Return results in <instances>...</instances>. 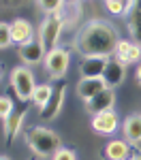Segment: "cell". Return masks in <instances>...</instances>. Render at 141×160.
I'll list each match as a JSON object with an SVG mask.
<instances>
[{
	"mask_svg": "<svg viewBox=\"0 0 141 160\" xmlns=\"http://www.w3.org/2000/svg\"><path fill=\"white\" fill-rule=\"evenodd\" d=\"M118 30L105 19H92L81 28L79 37L75 41V49L86 58V56H113L115 45H118Z\"/></svg>",
	"mask_w": 141,
	"mask_h": 160,
	"instance_id": "1",
	"label": "cell"
},
{
	"mask_svg": "<svg viewBox=\"0 0 141 160\" xmlns=\"http://www.w3.org/2000/svg\"><path fill=\"white\" fill-rule=\"evenodd\" d=\"M26 143H28V148L32 149V154L38 156V158H51L58 149L62 148L60 137L56 135L51 128H45V126L30 128L28 135H26Z\"/></svg>",
	"mask_w": 141,
	"mask_h": 160,
	"instance_id": "2",
	"label": "cell"
},
{
	"mask_svg": "<svg viewBox=\"0 0 141 160\" xmlns=\"http://www.w3.org/2000/svg\"><path fill=\"white\" fill-rule=\"evenodd\" d=\"M11 86L19 100H24V102L32 100V94L37 90V81H34L32 71L28 66H15L11 71Z\"/></svg>",
	"mask_w": 141,
	"mask_h": 160,
	"instance_id": "3",
	"label": "cell"
},
{
	"mask_svg": "<svg viewBox=\"0 0 141 160\" xmlns=\"http://www.w3.org/2000/svg\"><path fill=\"white\" fill-rule=\"evenodd\" d=\"M62 17L60 15H47L43 19V24L38 28V41L43 43L45 51L49 49H56L58 43H60V34H62Z\"/></svg>",
	"mask_w": 141,
	"mask_h": 160,
	"instance_id": "4",
	"label": "cell"
},
{
	"mask_svg": "<svg viewBox=\"0 0 141 160\" xmlns=\"http://www.w3.org/2000/svg\"><path fill=\"white\" fill-rule=\"evenodd\" d=\"M45 71L51 79H62L71 66V51L64 47H56L45 53Z\"/></svg>",
	"mask_w": 141,
	"mask_h": 160,
	"instance_id": "5",
	"label": "cell"
},
{
	"mask_svg": "<svg viewBox=\"0 0 141 160\" xmlns=\"http://www.w3.org/2000/svg\"><path fill=\"white\" fill-rule=\"evenodd\" d=\"M113 58L120 60L124 66L126 64H139L141 62V45L130 41V38H120L118 45H115Z\"/></svg>",
	"mask_w": 141,
	"mask_h": 160,
	"instance_id": "6",
	"label": "cell"
},
{
	"mask_svg": "<svg viewBox=\"0 0 141 160\" xmlns=\"http://www.w3.org/2000/svg\"><path fill=\"white\" fill-rule=\"evenodd\" d=\"M118 128H120V120H118V115H115L113 109L92 115V130H94V132L109 137V135H113Z\"/></svg>",
	"mask_w": 141,
	"mask_h": 160,
	"instance_id": "7",
	"label": "cell"
},
{
	"mask_svg": "<svg viewBox=\"0 0 141 160\" xmlns=\"http://www.w3.org/2000/svg\"><path fill=\"white\" fill-rule=\"evenodd\" d=\"M19 58L24 62V66H34V64H41V62L45 60V47H43V43L38 41V38H32L30 43H26V45H19Z\"/></svg>",
	"mask_w": 141,
	"mask_h": 160,
	"instance_id": "8",
	"label": "cell"
},
{
	"mask_svg": "<svg viewBox=\"0 0 141 160\" xmlns=\"http://www.w3.org/2000/svg\"><path fill=\"white\" fill-rule=\"evenodd\" d=\"M105 88H107V83H105L103 77H81L77 81V96L83 100V102H88L98 92H103Z\"/></svg>",
	"mask_w": 141,
	"mask_h": 160,
	"instance_id": "9",
	"label": "cell"
},
{
	"mask_svg": "<svg viewBox=\"0 0 141 160\" xmlns=\"http://www.w3.org/2000/svg\"><path fill=\"white\" fill-rule=\"evenodd\" d=\"M64 92H66V86H64V83L53 88V94H51V98L47 100L45 109H41V120L51 122V120H56V118L60 115L62 105H64Z\"/></svg>",
	"mask_w": 141,
	"mask_h": 160,
	"instance_id": "10",
	"label": "cell"
},
{
	"mask_svg": "<svg viewBox=\"0 0 141 160\" xmlns=\"http://www.w3.org/2000/svg\"><path fill=\"white\" fill-rule=\"evenodd\" d=\"M115 102V92L113 88H105L103 92H98L92 100L86 102V109H88L90 115H96V113H103V111H111Z\"/></svg>",
	"mask_w": 141,
	"mask_h": 160,
	"instance_id": "11",
	"label": "cell"
},
{
	"mask_svg": "<svg viewBox=\"0 0 141 160\" xmlns=\"http://www.w3.org/2000/svg\"><path fill=\"white\" fill-rule=\"evenodd\" d=\"M124 77H126V66L120 60H115V58H109L107 66H105V73H103V79H105L107 88H113L115 90L118 86L124 83Z\"/></svg>",
	"mask_w": 141,
	"mask_h": 160,
	"instance_id": "12",
	"label": "cell"
},
{
	"mask_svg": "<svg viewBox=\"0 0 141 160\" xmlns=\"http://www.w3.org/2000/svg\"><path fill=\"white\" fill-rule=\"evenodd\" d=\"M11 38H13V43H15L17 47L30 43V41L34 38V28H32V24H30L28 19H24V17L13 19L11 22Z\"/></svg>",
	"mask_w": 141,
	"mask_h": 160,
	"instance_id": "13",
	"label": "cell"
},
{
	"mask_svg": "<svg viewBox=\"0 0 141 160\" xmlns=\"http://www.w3.org/2000/svg\"><path fill=\"white\" fill-rule=\"evenodd\" d=\"M120 128H122V135H124L126 143H130V145L141 143V113H133V115L124 118Z\"/></svg>",
	"mask_w": 141,
	"mask_h": 160,
	"instance_id": "14",
	"label": "cell"
},
{
	"mask_svg": "<svg viewBox=\"0 0 141 160\" xmlns=\"http://www.w3.org/2000/svg\"><path fill=\"white\" fill-rule=\"evenodd\" d=\"M107 60L109 58H105V56H86L79 64V75L81 77H103Z\"/></svg>",
	"mask_w": 141,
	"mask_h": 160,
	"instance_id": "15",
	"label": "cell"
},
{
	"mask_svg": "<svg viewBox=\"0 0 141 160\" xmlns=\"http://www.w3.org/2000/svg\"><path fill=\"white\" fill-rule=\"evenodd\" d=\"M105 158L107 160H128L130 158V145L124 139H111L105 145Z\"/></svg>",
	"mask_w": 141,
	"mask_h": 160,
	"instance_id": "16",
	"label": "cell"
},
{
	"mask_svg": "<svg viewBox=\"0 0 141 160\" xmlns=\"http://www.w3.org/2000/svg\"><path fill=\"white\" fill-rule=\"evenodd\" d=\"M128 32L130 38L141 45V0H133V7L128 13Z\"/></svg>",
	"mask_w": 141,
	"mask_h": 160,
	"instance_id": "17",
	"label": "cell"
},
{
	"mask_svg": "<svg viewBox=\"0 0 141 160\" xmlns=\"http://www.w3.org/2000/svg\"><path fill=\"white\" fill-rule=\"evenodd\" d=\"M24 118L26 113L24 111H13L11 115L4 120V139L7 141H13V139H17L19 132H22V126H24Z\"/></svg>",
	"mask_w": 141,
	"mask_h": 160,
	"instance_id": "18",
	"label": "cell"
},
{
	"mask_svg": "<svg viewBox=\"0 0 141 160\" xmlns=\"http://www.w3.org/2000/svg\"><path fill=\"white\" fill-rule=\"evenodd\" d=\"M51 94H53V86H49V83L37 86L34 94H32V102L37 105V109H45V105H47V100L51 98Z\"/></svg>",
	"mask_w": 141,
	"mask_h": 160,
	"instance_id": "19",
	"label": "cell"
},
{
	"mask_svg": "<svg viewBox=\"0 0 141 160\" xmlns=\"http://www.w3.org/2000/svg\"><path fill=\"white\" fill-rule=\"evenodd\" d=\"M107 11L113 13V15H126L130 13V7H133V0H103Z\"/></svg>",
	"mask_w": 141,
	"mask_h": 160,
	"instance_id": "20",
	"label": "cell"
},
{
	"mask_svg": "<svg viewBox=\"0 0 141 160\" xmlns=\"http://www.w3.org/2000/svg\"><path fill=\"white\" fill-rule=\"evenodd\" d=\"M34 2L45 15H58L64 4V0H34Z\"/></svg>",
	"mask_w": 141,
	"mask_h": 160,
	"instance_id": "21",
	"label": "cell"
},
{
	"mask_svg": "<svg viewBox=\"0 0 141 160\" xmlns=\"http://www.w3.org/2000/svg\"><path fill=\"white\" fill-rule=\"evenodd\" d=\"M13 45V38H11V24L7 22H0V49H7Z\"/></svg>",
	"mask_w": 141,
	"mask_h": 160,
	"instance_id": "22",
	"label": "cell"
},
{
	"mask_svg": "<svg viewBox=\"0 0 141 160\" xmlns=\"http://www.w3.org/2000/svg\"><path fill=\"white\" fill-rule=\"evenodd\" d=\"M13 111H15V105H13V100L9 96H0V120L4 122L9 115H11Z\"/></svg>",
	"mask_w": 141,
	"mask_h": 160,
	"instance_id": "23",
	"label": "cell"
},
{
	"mask_svg": "<svg viewBox=\"0 0 141 160\" xmlns=\"http://www.w3.org/2000/svg\"><path fill=\"white\" fill-rule=\"evenodd\" d=\"M51 160H77V156H75V152H73V149L60 148L53 156H51Z\"/></svg>",
	"mask_w": 141,
	"mask_h": 160,
	"instance_id": "24",
	"label": "cell"
},
{
	"mask_svg": "<svg viewBox=\"0 0 141 160\" xmlns=\"http://www.w3.org/2000/svg\"><path fill=\"white\" fill-rule=\"evenodd\" d=\"M135 77H137V81L141 83V62L137 64V68H135Z\"/></svg>",
	"mask_w": 141,
	"mask_h": 160,
	"instance_id": "25",
	"label": "cell"
},
{
	"mask_svg": "<svg viewBox=\"0 0 141 160\" xmlns=\"http://www.w3.org/2000/svg\"><path fill=\"white\" fill-rule=\"evenodd\" d=\"M128 160H141V152H135V154H130V158Z\"/></svg>",
	"mask_w": 141,
	"mask_h": 160,
	"instance_id": "26",
	"label": "cell"
},
{
	"mask_svg": "<svg viewBox=\"0 0 141 160\" xmlns=\"http://www.w3.org/2000/svg\"><path fill=\"white\" fill-rule=\"evenodd\" d=\"M66 4H75V2H79V0H64Z\"/></svg>",
	"mask_w": 141,
	"mask_h": 160,
	"instance_id": "27",
	"label": "cell"
},
{
	"mask_svg": "<svg viewBox=\"0 0 141 160\" xmlns=\"http://www.w3.org/2000/svg\"><path fill=\"white\" fill-rule=\"evenodd\" d=\"M0 160H11V158L9 156H0Z\"/></svg>",
	"mask_w": 141,
	"mask_h": 160,
	"instance_id": "28",
	"label": "cell"
},
{
	"mask_svg": "<svg viewBox=\"0 0 141 160\" xmlns=\"http://www.w3.org/2000/svg\"><path fill=\"white\" fill-rule=\"evenodd\" d=\"M0 79H2V66H0Z\"/></svg>",
	"mask_w": 141,
	"mask_h": 160,
	"instance_id": "29",
	"label": "cell"
}]
</instances>
